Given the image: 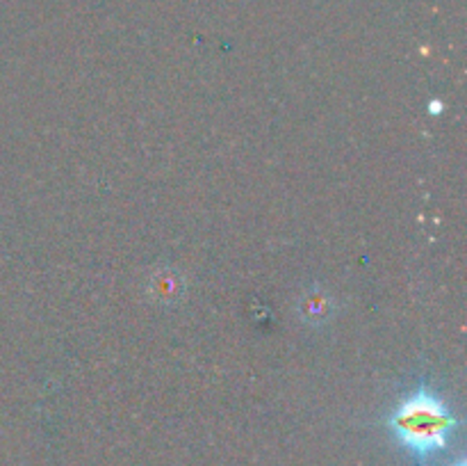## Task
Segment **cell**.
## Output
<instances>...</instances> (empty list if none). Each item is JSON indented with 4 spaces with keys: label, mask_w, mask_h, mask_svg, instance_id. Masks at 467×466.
I'll use <instances>...</instances> for the list:
<instances>
[{
    "label": "cell",
    "mask_w": 467,
    "mask_h": 466,
    "mask_svg": "<svg viewBox=\"0 0 467 466\" xmlns=\"http://www.w3.org/2000/svg\"><path fill=\"white\" fill-rule=\"evenodd\" d=\"M442 110H445V105H442V101H438V99L429 101V114H441Z\"/></svg>",
    "instance_id": "2"
},
{
    "label": "cell",
    "mask_w": 467,
    "mask_h": 466,
    "mask_svg": "<svg viewBox=\"0 0 467 466\" xmlns=\"http://www.w3.org/2000/svg\"><path fill=\"white\" fill-rule=\"evenodd\" d=\"M388 428L404 450L418 460H429L450 446L451 434L459 428V418L438 393L420 387L388 416Z\"/></svg>",
    "instance_id": "1"
},
{
    "label": "cell",
    "mask_w": 467,
    "mask_h": 466,
    "mask_svg": "<svg viewBox=\"0 0 467 466\" xmlns=\"http://www.w3.org/2000/svg\"><path fill=\"white\" fill-rule=\"evenodd\" d=\"M454 466H465V461H463V460H459V461H456Z\"/></svg>",
    "instance_id": "3"
}]
</instances>
